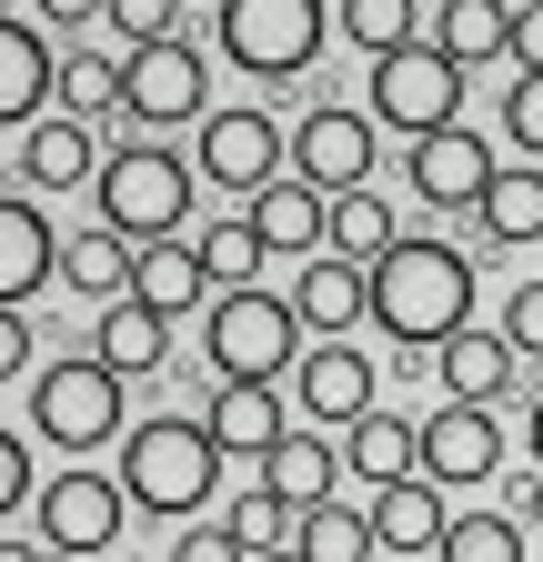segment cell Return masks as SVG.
<instances>
[{"label":"cell","instance_id":"obj_1","mask_svg":"<svg viewBox=\"0 0 543 562\" xmlns=\"http://www.w3.org/2000/svg\"><path fill=\"white\" fill-rule=\"evenodd\" d=\"M373 322L392 351H433L473 322V251L453 241H413L402 232L383 261H373Z\"/></svg>","mask_w":543,"mask_h":562},{"label":"cell","instance_id":"obj_2","mask_svg":"<svg viewBox=\"0 0 543 562\" xmlns=\"http://www.w3.org/2000/svg\"><path fill=\"white\" fill-rule=\"evenodd\" d=\"M121 492H131V513H152V522H191L222 492V432L191 422V412L131 422L121 432Z\"/></svg>","mask_w":543,"mask_h":562},{"label":"cell","instance_id":"obj_3","mask_svg":"<svg viewBox=\"0 0 543 562\" xmlns=\"http://www.w3.org/2000/svg\"><path fill=\"white\" fill-rule=\"evenodd\" d=\"M201 362H212V382H282L302 362L292 292H262V281L212 292V312H201Z\"/></svg>","mask_w":543,"mask_h":562},{"label":"cell","instance_id":"obj_4","mask_svg":"<svg viewBox=\"0 0 543 562\" xmlns=\"http://www.w3.org/2000/svg\"><path fill=\"white\" fill-rule=\"evenodd\" d=\"M121 382L131 372H111L101 351H60V362H41L31 372V442H51V452L121 442L131 432V422H121Z\"/></svg>","mask_w":543,"mask_h":562},{"label":"cell","instance_id":"obj_5","mask_svg":"<svg viewBox=\"0 0 543 562\" xmlns=\"http://www.w3.org/2000/svg\"><path fill=\"white\" fill-rule=\"evenodd\" d=\"M91 201H101V222H111V232H131V241H171V232H181V211H191V161H171L162 140L131 131L121 151L101 161Z\"/></svg>","mask_w":543,"mask_h":562},{"label":"cell","instance_id":"obj_6","mask_svg":"<svg viewBox=\"0 0 543 562\" xmlns=\"http://www.w3.org/2000/svg\"><path fill=\"white\" fill-rule=\"evenodd\" d=\"M322 0H222V60H242L252 81H302L322 60Z\"/></svg>","mask_w":543,"mask_h":562},{"label":"cell","instance_id":"obj_7","mask_svg":"<svg viewBox=\"0 0 543 562\" xmlns=\"http://www.w3.org/2000/svg\"><path fill=\"white\" fill-rule=\"evenodd\" d=\"M373 121L383 131H453L463 121V60L443 41H402V50H373Z\"/></svg>","mask_w":543,"mask_h":562},{"label":"cell","instance_id":"obj_8","mask_svg":"<svg viewBox=\"0 0 543 562\" xmlns=\"http://www.w3.org/2000/svg\"><path fill=\"white\" fill-rule=\"evenodd\" d=\"M212 111V70H201V41L171 31V41H142L121 60V121L131 131H162V121H201Z\"/></svg>","mask_w":543,"mask_h":562},{"label":"cell","instance_id":"obj_9","mask_svg":"<svg viewBox=\"0 0 543 562\" xmlns=\"http://www.w3.org/2000/svg\"><path fill=\"white\" fill-rule=\"evenodd\" d=\"M191 171L212 181V191H262V181H282L292 171V131L272 121V111H201V140H191Z\"/></svg>","mask_w":543,"mask_h":562},{"label":"cell","instance_id":"obj_10","mask_svg":"<svg viewBox=\"0 0 543 562\" xmlns=\"http://www.w3.org/2000/svg\"><path fill=\"white\" fill-rule=\"evenodd\" d=\"M121 513H131V492H121V472H51L41 482V503H31V532L51 542V552H111L121 542Z\"/></svg>","mask_w":543,"mask_h":562},{"label":"cell","instance_id":"obj_11","mask_svg":"<svg viewBox=\"0 0 543 562\" xmlns=\"http://www.w3.org/2000/svg\"><path fill=\"white\" fill-rule=\"evenodd\" d=\"M292 171L322 181V191H363V181H373V121L343 111V101L302 111V131H292Z\"/></svg>","mask_w":543,"mask_h":562},{"label":"cell","instance_id":"obj_12","mask_svg":"<svg viewBox=\"0 0 543 562\" xmlns=\"http://www.w3.org/2000/svg\"><path fill=\"white\" fill-rule=\"evenodd\" d=\"M292 382H302V422H343V432H353V422L383 402V382H392V372H383V362H363V351L332 331L322 351H302V372H292Z\"/></svg>","mask_w":543,"mask_h":562},{"label":"cell","instance_id":"obj_13","mask_svg":"<svg viewBox=\"0 0 543 562\" xmlns=\"http://www.w3.org/2000/svg\"><path fill=\"white\" fill-rule=\"evenodd\" d=\"M423 472L433 482H494L503 472V422H494V402H443L423 422Z\"/></svg>","mask_w":543,"mask_h":562},{"label":"cell","instance_id":"obj_14","mask_svg":"<svg viewBox=\"0 0 543 562\" xmlns=\"http://www.w3.org/2000/svg\"><path fill=\"white\" fill-rule=\"evenodd\" d=\"M60 251H71V241H51V211H41V191L21 181L11 201H0V302L51 292V281H60Z\"/></svg>","mask_w":543,"mask_h":562},{"label":"cell","instance_id":"obj_15","mask_svg":"<svg viewBox=\"0 0 543 562\" xmlns=\"http://www.w3.org/2000/svg\"><path fill=\"white\" fill-rule=\"evenodd\" d=\"M413 191L433 201V211H473V201H484L494 191V151H484V131H423L413 140Z\"/></svg>","mask_w":543,"mask_h":562},{"label":"cell","instance_id":"obj_16","mask_svg":"<svg viewBox=\"0 0 543 562\" xmlns=\"http://www.w3.org/2000/svg\"><path fill=\"white\" fill-rule=\"evenodd\" d=\"M292 312H302V331H353V322H373V261H353V251H302V292H292Z\"/></svg>","mask_w":543,"mask_h":562},{"label":"cell","instance_id":"obj_17","mask_svg":"<svg viewBox=\"0 0 543 562\" xmlns=\"http://www.w3.org/2000/svg\"><path fill=\"white\" fill-rule=\"evenodd\" d=\"M101 131L81 121V111H51V121H31L21 131V181L31 191H71V181H101Z\"/></svg>","mask_w":543,"mask_h":562},{"label":"cell","instance_id":"obj_18","mask_svg":"<svg viewBox=\"0 0 543 562\" xmlns=\"http://www.w3.org/2000/svg\"><path fill=\"white\" fill-rule=\"evenodd\" d=\"M51 91H60V50L41 41V21H0V121L31 131Z\"/></svg>","mask_w":543,"mask_h":562},{"label":"cell","instance_id":"obj_19","mask_svg":"<svg viewBox=\"0 0 543 562\" xmlns=\"http://www.w3.org/2000/svg\"><path fill=\"white\" fill-rule=\"evenodd\" d=\"M252 222H262L272 251H332V191L302 181V171H282V181L252 191Z\"/></svg>","mask_w":543,"mask_h":562},{"label":"cell","instance_id":"obj_20","mask_svg":"<svg viewBox=\"0 0 543 562\" xmlns=\"http://www.w3.org/2000/svg\"><path fill=\"white\" fill-rule=\"evenodd\" d=\"M513 362H523V351L503 341V331H453V341H433V382L453 392V402H503L513 392Z\"/></svg>","mask_w":543,"mask_h":562},{"label":"cell","instance_id":"obj_21","mask_svg":"<svg viewBox=\"0 0 543 562\" xmlns=\"http://www.w3.org/2000/svg\"><path fill=\"white\" fill-rule=\"evenodd\" d=\"M373 532H383V552H443V532H453L443 482H433V472L383 482V492H373Z\"/></svg>","mask_w":543,"mask_h":562},{"label":"cell","instance_id":"obj_22","mask_svg":"<svg viewBox=\"0 0 543 562\" xmlns=\"http://www.w3.org/2000/svg\"><path fill=\"white\" fill-rule=\"evenodd\" d=\"M131 292L181 322V312H212L222 281H212V261H201V241H142V281H131Z\"/></svg>","mask_w":543,"mask_h":562},{"label":"cell","instance_id":"obj_23","mask_svg":"<svg viewBox=\"0 0 543 562\" xmlns=\"http://www.w3.org/2000/svg\"><path fill=\"white\" fill-rule=\"evenodd\" d=\"M91 351H101V362L111 372H162L171 362V312H152L142 292H131V302H101V331H91Z\"/></svg>","mask_w":543,"mask_h":562},{"label":"cell","instance_id":"obj_24","mask_svg":"<svg viewBox=\"0 0 543 562\" xmlns=\"http://www.w3.org/2000/svg\"><path fill=\"white\" fill-rule=\"evenodd\" d=\"M201 422L222 432V452H252V462L292 432V422H282V392H272V382H212V412H201Z\"/></svg>","mask_w":543,"mask_h":562},{"label":"cell","instance_id":"obj_25","mask_svg":"<svg viewBox=\"0 0 543 562\" xmlns=\"http://www.w3.org/2000/svg\"><path fill=\"white\" fill-rule=\"evenodd\" d=\"M60 281H71L81 302H131V281H142V241L101 222V232H81L71 251H60Z\"/></svg>","mask_w":543,"mask_h":562},{"label":"cell","instance_id":"obj_26","mask_svg":"<svg viewBox=\"0 0 543 562\" xmlns=\"http://www.w3.org/2000/svg\"><path fill=\"white\" fill-rule=\"evenodd\" d=\"M343 462H353L373 492H383V482H402V472H423V422H402V412H383V402H373L353 432H343Z\"/></svg>","mask_w":543,"mask_h":562},{"label":"cell","instance_id":"obj_27","mask_svg":"<svg viewBox=\"0 0 543 562\" xmlns=\"http://www.w3.org/2000/svg\"><path fill=\"white\" fill-rule=\"evenodd\" d=\"M262 482L282 492L292 513H312V503H332V482H343V452H332L322 432H282V442L262 452Z\"/></svg>","mask_w":543,"mask_h":562},{"label":"cell","instance_id":"obj_28","mask_svg":"<svg viewBox=\"0 0 543 562\" xmlns=\"http://www.w3.org/2000/svg\"><path fill=\"white\" fill-rule=\"evenodd\" d=\"M433 41L473 70V60H513V0H443L433 11Z\"/></svg>","mask_w":543,"mask_h":562},{"label":"cell","instance_id":"obj_29","mask_svg":"<svg viewBox=\"0 0 543 562\" xmlns=\"http://www.w3.org/2000/svg\"><path fill=\"white\" fill-rule=\"evenodd\" d=\"M473 241H543V161L494 171V191L473 201Z\"/></svg>","mask_w":543,"mask_h":562},{"label":"cell","instance_id":"obj_30","mask_svg":"<svg viewBox=\"0 0 543 562\" xmlns=\"http://www.w3.org/2000/svg\"><path fill=\"white\" fill-rule=\"evenodd\" d=\"M292 552H302V562H373L383 532H373V513H353V503H312L302 532H292Z\"/></svg>","mask_w":543,"mask_h":562},{"label":"cell","instance_id":"obj_31","mask_svg":"<svg viewBox=\"0 0 543 562\" xmlns=\"http://www.w3.org/2000/svg\"><path fill=\"white\" fill-rule=\"evenodd\" d=\"M402 241V222L383 211V191L363 181V191H332V251H353V261H383Z\"/></svg>","mask_w":543,"mask_h":562},{"label":"cell","instance_id":"obj_32","mask_svg":"<svg viewBox=\"0 0 543 562\" xmlns=\"http://www.w3.org/2000/svg\"><path fill=\"white\" fill-rule=\"evenodd\" d=\"M201 261H212V281L232 292V281H252V271L272 261V241H262L252 211H212V232H201Z\"/></svg>","mask_w":543,"mask_h":562},{"label":"cell","instance_id":"obj_33","mask_svg":"<svg viewBox=\"0 0 543 562\" xmlns=\"http://www.w3.org/2000/svg\"><path fill=\"white\" fill-rule=\"evenodd\" d=\"M60 111L121 121V60H101V50H60Z\"/></svg>","mask_w":543,"mask_h":562},{"label":"cell","instance_id":"obj_34","mask_svg":"<svg viewBox=\"0 0 543 562\" xmlns=\"http://www.w3.org/2000/svg\"><path fill=\"white\" fill-rule=\"evenodd\" d=\"M433 562H523V522L513 513H453Z\"/></svg>","mask_w":543,"mask_h":562},{"label":"cell","instance_id":"obj_35","mask_svg":"<svg viewBox=\"0 0 543 562\" xmlns=\"http://www.w3.org/2000/svg\"><path fill=\"white\" fill-rule=\"evenodd\" d=\"M332 21H343L353 50H402V41H423V11H413V0H343Z\"/></svg>","mask_w":543,"mask_h":562},{"label":"cell","instance_id":"obj_36","mask_svg":"<svg viewBox=\"0 0 543 562\" xmlns=\"http://www.w3.org/2000/svg\"><path fill=\"white\" fill-rule=\"evenodd\" d=\"M222 522H232V532H242L252 552H282V542L302 532V513H292L282 492H272V482H262V492H242V503H222Z\"/></svg>","mask_w":543,"mask_h":562},{"label":"cell","instance_id":"obj_37","mask_svg":"<svg viewBox=\"0 0 543 562\" xmlns=\"http://www.w3.org/2000/svg\"><path fill=\"white\" fill-rule=\"evenodd\" d=\"M503 131H513V151L543 161V70H513V91H503Z\"/></svg>","mask_w":543,"mask_h":562},{"label":"cell","instance_id":"obj_38","mask_svg":"<svg viewBox=\"0 0 543 562\" xmlns=\"http://www.w3.org/2000/svg\"><path fill=\"white\" fill-rule=\"evenodd\" d=\"M503 341L523 351V362H543V281H513L503 292Z\"/></svg>","mask_w":543,"mask_h":562},{"label":"cell","instance_id":"obj_39","mask_svg":"<svg viewBox=\"0 0 543 562\" xmlns=\"http://www.w3.org/2000/svg\"><path fill=\"white\" fill-rule=\"evenodd\" d=\"M111 31L142 50V41H171L181 31V0H111Z\"/></svg>","mask_w":543,"mask_h":562},{"label":"cell","instance_id":"obj_40","mask_svg":"<svg viewBox=\"0 0 543 562\" xmlns=\"http://www.w3.org/2000/svg\"><path fill=\"white\" fill-rule=\"evenodd\" d=\"M41 503V462H31V442L11 432V442H0V513H31Z\"/></svg>","mask_w":543,"mask_h":562},{"label":"cell","instance_id":"obj_41","mask_svg":"<svg viewBox=\"0 0 543 562\" xmlns=\"http://www.w3.org/2000/svg\"><path fill=\"white\" fill-rule=\"evenodd\" d=\"M171 562H252V542H242L232 522H201V532H181V542H171Z\"/></svg>","mask_w":543,"mask_h":562},{"label":"cell","instance_id":"obj_42","mask_svg":"<svg viewBox=\"0 0 543 562\" xmlns=\"http://www.w3.org/2000/svg\"><path fill=\"white\" fill-rule=\"evenodd\" d=\"M0 372H11V382L41 372V341H31V312L21 302H0Z\"/></svg>","mask_w":543,"mask_h":562},{"label":"cell","instance_id":"obj_43","mask_svg":"<svg viewBox=\"0 0 543 562\" xmlns=\"http://www.w3.org/2000/svg\"><path fill=\"white\" fill-rule=\"evenodd\" d=\"M503 513H513L523 532L543 522V462H523V472H503Z\"/></svg>","mask_w":543,"mask_h":562},{"label":"cell","instance_id":"obj_44","mask_svg":"<svg viewBox=\"0 0 543 562\" xmlns=\"http://www.w3.org/2000/svg\"><path fill=\"white\" fill-rule=\"evenodd\" d=\"M513 60L543 70V0H513Z\"/></svg>","mask_w":543,"mask_h":562},{"label":"cell","instance_id":"obj_45","mask_svg":"<svg viewBox=\"0 0 543 562\" xmlns=\"http://www.w3.org/2000/svg\"><path fill=\"white\" fill-rule=\"evenodd\" d=\"M101 11H111V0H41L51 31H81V21H101Z\"/></svg>","mask_w":543,"mask_h":562},{"label":"cell","instance_id":"obj_46","mask_svg":"<svg viewBox=\"0 0 543 562\" xmlns=\"http://www.w3.org/2000/svg\"><path fill=\"white\" fill-rule=\"evenodd\" d=\"M0 562H60V552H51L41 532H11V542H0Z\"/></svg>","mask_w":543,"mask_h":562},{"label":"cell","instance_id":"obj_47","mask_svg":"<svg viewBox=\"0 0 543 562\" xmlns=\"http://www.w3.org/2000/svg\"><path fill=\"white\" fill-rule=\"evenodd\" d=\"M523 442H533V462H543V392H533V412H523Z\"/></svg>","mask_w":543,"mask_h":562},{"label":"cell","instance_id":"obj_48","mask_svg":"<svg viewBox=\"0 0 543 562\" xmlns=\"http://www.w3.org/2000/svg\"><path fill=\"white\" fill-rule=\"evenodd\" d=\"M252 562H302V552H292V542H282V552H252Z\"/></svg>","mask_w":543,"mask_h":562},{"label":"cell","instance_id":"obj_49","mask_svg":"<svg viewBox=\"0 0 543 562\" xmlns=\"http://www.w3.org/2000/svg\"><path fill=\"white\" fill-rule=\"evenodd\" d=\"M373 562H402V552H373Z\"/></svg>","mask_w":543,"mask_h":562}]
</instances>
